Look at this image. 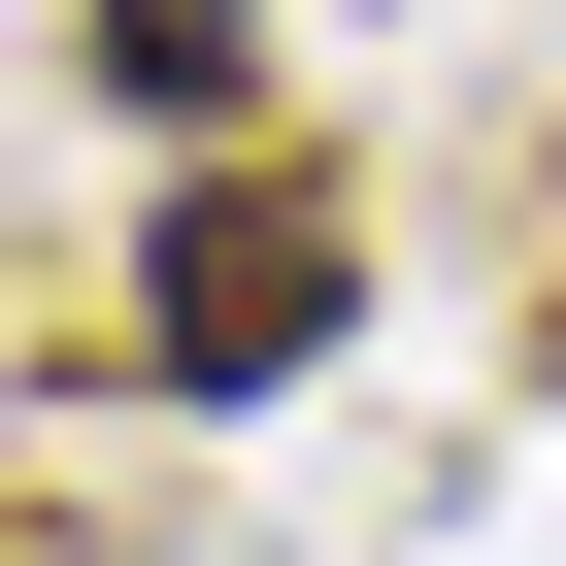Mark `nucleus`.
<instances>
[{"label": "nucleus", "mask_w": 566, "mask_h": 566, "mask_svg": "<svg viewBox=\"0 0 566 566\" xmlns=\"http://www.w3.org/2000/svg\"><path fill=\"white\" fill-rule=\"evenodd\" d=\"M233 67H266V0H101V101H134V134H200Z\"/></svg>", "instance_id": "nucleus-2"}, {"label": "nucleus", "mask_w": 566, "mask_h": 566, "mask_svg": "<svg viewBox=\"0 0 566 566\" xmlns=\"http://www.w3.org/2000/svg\"><path fill=\"white\" fill-rule=\"evenodd\" d=\"M334 301H367L334 200H301V167H200V200H167V266H134V367H167V400H301V367H334Z\"/></svg>", "instance_id": "nucleus-1"}]
</instances>
